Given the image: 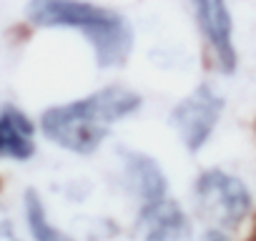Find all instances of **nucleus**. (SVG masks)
Wrapping results in <instances>:
<instances>
[{
  "instance_id": "nucleus-1",
  "label": "nucleus",
  "mask_w": 256,
  "mask_h": 241,
  "mask_svg": "<svg viewBox=\"0 0 256 241\" xmlns=\"http://www.w3.org/2000/svg\"><path fill=\"white\" fill-rule=\"evenodd\" d=\"M141 108V96L126 86H106L86 98L50 106L40 116L43 136L78 156H88L100 148L118 120L134 116Z\"/></svg>"
},
{
  "instance_id": "nucleus-2",
  "label": "nucleus",
  "mask_w": 256,
  "mask_h": 241,
  "mask_svg": "<svg viewBox=\"0 0 256 241\" xmlns=\"http://www.w3.org/2000/svg\"><path fill=\"white\" fill-rule=\"evenodd\" d=\"M28 20L38 28L78 30L98 68H120L134 50V28L118 10L90 0H30Z\"/></svg>"
},
{
  "instance_id": "nucleus-3",
  "label": "nucleus",
  "mask_w": 256,
  "mask_h": 241,
  "mask_svg": "<svg viewBox=\"0 0 256 241\" xmlns=\"http://www.w3.org/2000/svg\"><path fill=\"white\" fill-rule=\"evenodd\" d=\"M194 198L198 216L211 224V228L231 231L251 211V194L241 178L226 174L224 168H206L194 184Z\"/></svg>"
},
{
  "instance_id": "nucleus-4",
  "label": "nucleus",
  "mask_w": 256,
  "mask_h": 241,
  "mask_svg": "<svg viewBox=\"0 0 256 241\" xmlns=\"http://www.w3.org/2000/svg\"><path fill=\"white\" fill-rule=\"evenodd\" d=\"M224 110V98L208 83H198L186 98L171 108V126L188 154H198L214 136Z\"/></svg>"
},
{
  "instance_id": "nucleus-5",
  "label": "nucleus",
  "mask_w": 256,
  "mask_h": 241,
  "mask_svg": "<svg viewBox=\"0 0 256 241\" xmlns=\"http://www.w3.org/2000/svg\"><path fill=\"white\" fill-rule=\"evenodd\" d=\"M191 6L216 70L224 76L234 73L238 66V56L234 43V18L228 3L226 0H191Z\"/></svg>"
},
{
  "instance_id": "nucleus-6",
  "label": "nucleus",
  "mask_w": 256,
  "mask_h": 241,
  "mask_svg": "<svg viewBox=\"0 0 256 241\" xmlns=\"http://www.w3.org/2000/svg\"><path fill=\"white\" fill-rule=\"evenodd\" d=\"M120 166H123V181L131 188V194L138 198L141 211H148V208L158 206L161 201H166L168 181H166L158 161H154L151 156H146L141 151L123 148Z\"/></svg>"
},
{
  "instance_id": "nucleus-7",
  "label": "nucleus",
  "mask_w": 256,
  "mask_h": 241,
  "mask_svg": "<svg viewBox=\"0 0 256 241\" xmlns=\"http://www.w3.org/2000/svg\"><path fill=\"white\" fill-rule=\"evenodd\" d=\"M36 154V126L16 106L0 108V158L28 161Z\"/></svg>"
},
{
  "instance_id": "nucleus-8",
  "label": "nucleus",
  "mask_w": 256,
  "mask_h": 241,
  "mask_svg": "<svg viewBox=\"0 0 256 241\" xmlns=\"http://www.w3.org/2000/svg\"><path fill=\"white\" fill-rule=\"evenodd\" d=\"M26 218H28V228L36 241H73L70 236H66L58 226L48 221L46 206L33 188L26 194Z\"/></svg>"
},
{
  "instance_id": "nucleus-9",
  "label": "nucleus",
  "mask_w": 256,
  "mask_h": 241,
  "mask_svg": "<svg viewBox=\"0 0 256 241\" xmlns=\"http://www.w3.org/2000/svg\"><path fill=\"white\" fill-rule=\"evenodd\" d=\"M0 241H20V238L16 236V231H13V226H10V218L6 216L3 208H0Z\"/></svg>"
},
{
  "instance_id": "nucleus-10",
  "label": "nucleus",
  "mask_w": 256,
  "mask_h": 241,
  "mask_svg": "<svg viewBox=\"0 0 256 241\" xmlns=\"http://www.w3.org/2000/svg\"><path fill=\"white\" fill-rule=\"evenodd\" d=\"M201 241H228V238H226L224 231H218V228H208V231L201 236Z\"/></svg>"
}]
</instances>
